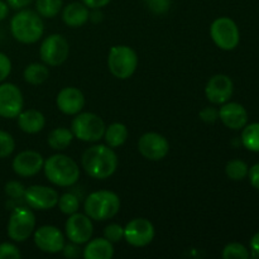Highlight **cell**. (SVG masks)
Instances as JSON below:
<instances>
[{
    "label": "cell",
    "mask_w": 259,
    "mask_h": 259,
    "mask_svg": "<svg viewBox=\"0 0 259 259\" xmlns=\"http://www.w3.org/2000/svg\"><path fill=\"white\" fill-rule=\"evenodd\" d=\"M82 167L93 179H108L116 171L118 157L111 147L98 144L88 148L82 154Z\"/></svg>",
    "instance_id": "obj_1"
},
{
    "label": "cell",
    "mask_w": 259,
    "mask_h": 259,
    "mask_svg": "<svg viewBox=\"0 0 259 259\" xmlns=\"http://www.w3.org/2000/svg\"><path fill=\"white\" fill-rule=\"evenodd\" d=\"M12 34L18 42L30 45L35 43L45 32V24L37 12L30 9H23L18 12L10 22Z\"/></svg>",
    "instance_id": "obj_2"
},
{
    "label": "cell",
    "mask_w": 259,
    "mask_h": 259,
    "mask_svg": "<svg viewBox=\"0 0 259 259\" xmlns=\"http://www.w3.org/2000/svg\"><path fill=\"white\" fill-rule=\"evenodd\" d=\"M48 181L56 186L68 187L75 185L80 177L77 163L65 154H53L43 164Z\"/></svg>",
    "instance_id": "obj_3"
},
{
    "label": "cell",
    "mask_w": 259,
    "mask_h": 259,
    "mask_svg": "<svg viewBox=\"0 0 259 259\" xmlns=\"http://www.w3.org/2000/svg\"><path fill=\"white\" fill-rule=\"evenodd\" d=\"M83 210L90 219L104 222L118 214L120 210V199L113 191H95L86 197Z\"/></svg>",
    "instance_id": "obj_4"
},
{
    "label": "cell",
    "mask_w": 259,
    "mask_h": 259,
    "mask_svg": "<svg viewBox=\"0 0 259 259\" xmlns=\"http://www.w3.org/2000/svg\"><path fill=\"white\" fill-rule=\"evenodd\" d=\"M108 66L110 72L116 78L125 80L136 72L138 56L136 51L128 46H115L109 52Z\"/></svg>",
    "instance_id": "obj_5"
},
{
    "label": "cell",
    "mask_w": 259,
    "mask_h": 259,
    "mask_svg": "<svg viewBox=\"0 0 259 259\" xmlns=\"http://www.w3.org/2000/svg\"><path fill=\"white\" fill-rule=\"evenodd\" d=\"M105 123L99 115L94 113L76 114L71 123V132L73 137L82 142H98L104 138Z\"/></svg>",
    "instance_id": "obj_6"
},
{
    "label": "cell",
    "mask_w": 259,
    "mask_h": 259,
    "mask_svg": "<svg viewBox=\"0 0 259 259\" xmlns=\"http://www.w3.org/2000/svg\"><path fill=\"white\" fill-rule=\"evenodd\" d=\"M210 34L215 45L224 51H233L239 45L240 33L237 23L228 17L215 19L210 27Z\"/></svg>",
    "instance_id": "obj_7"
},
{
    "label": "cell",
    "mask_w": 259,
    "mask_h": 259,
    "mask_svg": "<svg viewBox=\"0 0 259 259\" xmlns=\"http://www.w3.org/2000/svg\"><path fill=\"white\" fill-rule=\"evenodd\" d=\"M35 228V217L28 207L19 206L13 210L8 223V235L14 242H24Z\"/></svg>",
    "instance_id": "obj_8"
},
{
    "label": "cell",
    "mask_w": 259,
    "mask_h": 259,
    "mask_svg": "<svg viewBox=\"0 0 259 259\" xmlns=\"http://www.w3.org/2000/svg\"><path fill=\"white\" fill-rule=\"evenodd\" d=\"M70 53L68 42L60 34H51L40 45L39 55L47 66H60Z\"/></svg>",
    "instance_id": "obj_9"
},
{
    "label": "cell",
    "mask_w": 259,
    "mask_h": 259,
    "mask_svg": "<svg viewBox=\"0 0 259 259\" xmlns=\"http://www.w3.org/2000/svg\"><path fill=\"white\" fill-rule=\"evenodd\" d=\"M154 227L149 220L137 218L124 228V239L133 247H146L153 240Z\"/></svg>",
    "instance_id": "obj_10"
},
{
    "label": "cell",
    "mask_w": 259,
    "mask_h": 259,
    "mask_svg": "<svg viewBox=\"0 0 259 259\" xmlns=\"http://www.w3.org/2000/svg\"><path fill=\"white\" fill-rule=\"evenodd\" d=\"M22 91L13 83L0 85V116L7 119L17 118L23 109Z\"/></svg>",
    "instance_id": "obj_11"
},
{
    "label": "cell",
    "mask_w": 259,
    "mask_h": 259,
    "mask_svg": "<svg viewBox=\"0 0 259 259\" xmlns=\"http://www.w3.org/2000/svg\"><path fill=\"white\" fill-rule=\"evenodd\" d=\"M94 233V227L91 219L86 214H75L70 215L66 222V235L70 242L76 244H85L91 239Z\"/></svg>",
    "instance_id": "obj_12"
},
{
    "label": "cell",
    "mask_w": 259,
    "mask_h": 259,
    "mask_svg": "<svg viewBox=\"0 0 259 259\" xmlns=\"http://www.w3.org/2000/svg\"><path fill=\"white\" fill-rule=\"evenodd\" d=\"M23 199L28 204V206L35 210H50L53 209L58 204V192L52 187L39 186L34 185L25 189V194Z\"/></svg>",
    "instance_id": "obj_13"
},
{
    "label": "cell",
    "mask_w": 259,
    "mask_h": 259,
    "mask_svg": "<svg viewBox=\"0 0 259 259\" xmlns=\"http://www.w3.org/2000/svg\"><path fill=\"white\" fill-rule=\"evenodd\" d=\"M139 153L149 161H161L168 154L169 144L163 136L158 133H146L139 138Z\"/></svg>",
    "instance_id": "obj_14"
},
{
    "label": "cell",
    "mask_w": 259,
    "mask_h": 259,
    "mask_svg": "<svg viewBox=\"0 0 259 259\" xmlns=\"http://www.w3.org/2000/svg\"><path fill=\"white\" fill-rule=\"evenodd\" d=\"M33 240L38 249L46 253H51V254L62 252L63 247H65V237L60 229L52 227V225H45V227L38 228L35 230Z\"/></svg>",
    "instance_id": "obj_15"
},
{
    "label": "cell",
    "mask_w": 259,
    "mask_h": 259,
    "mask_svg": "<svg viewBox=\"0 0 259 259\" xmlns=\"http://www.w3.org/2000/svg\"><path fill=\"white\" fill-rule=\"evenodd\" d=\"M234 91V85L229 76L227 75H215L207 81L205 94L210 103L223 105L224 103L230 100Z\"/></svg>",
    "instance_id": "obj_16"
},
{
    "label": "cell",
    "mask_w": 259,
    "mask_h": 259,
    "mask_svg": "<svg viewBox=\"0 0 259 259\" xmlns=\"http://www.w3.org/2000/svg\"><path fill=\"white\" fill-rule=\"evenodd\" d=\"M45 159L42 154L35 151L20 152L13 159V171L22 177H30L37 175L43 168Z\"/></svg>",
    "instance_id": "obj_17"
},
{
    "label": "cell",
    "mask_w": 259,
    "mask_h": 259,
    "mask_svg": "<svg viewBox=\"0 0 259 259\" xmlns=\"http://www.w3.org/2000/svg\"><path fill=\"white\" fill-rule=\"evenodd\" d=\"M219 118L225 126L233 131L243 129L248 123V113L239 103H224L219 110Z\"/></svg>",
    "instance_id": "obj_18"
},
{
    "label": "cell",
    "mask_w": 259,
    "mask_h": 259,
    "mask_svg": "<svg viewBox=\"0 0 259 259\" xmlns=\"http://www.w3.org/2000/svg\"><path fill=\"white\" fill-rule=\"evenodd\" d=\"M56 103L63 114L76 115L85 106V96L78 89L65 88L58 93Z\"/></svg>",
    "instance_id": "obj_19"
},
{
    "label": "cell",
    "mask_w": 259,
    "mask_h": 259,
    "mask_svg": "<svg viewBox=\"0 0 259 259\" xmlns=\"http://www.w3.org/2000/svg\"><path fill=\"white\" fill-rule=\"evenodd\" d=\"M62 19L68 27L78 28L90 19V12L83 3H71L63 9Z\"/></svg>",
    "instance_id": "obj_20"
},
{
    "label": "cell",
    "mask_w": 259,
    "mask_h": 259,
    "mask_svg": "<svg viewBox=\"0 0 259 259\" xmlns=\"http://www.w3.org/2000/svg\"><path fill=\"white\" fill-rule=\"evenodd\" d=\"M18 125L24 133L35 134L45 128V115L40 111L34 110V109L20 111V114L18 115Z\"/></svg>",
    "instance_id": "obj_21"
},
{
    "label": "cell",
    "mask_w": 259,
    "mask_h": 259,
    "mask_svg": "<svg viewBox=\"0 0 259 259\" xmlns=\"http://www.w3.org/2000/svg\"><path fill=\"white\" fill-rule=\"evenodd\" d=\"M85 259H110L114 255L113 243L105 238H96L90 240L82 253Z\"/></svg>",
    "instance_id": "obj_22"
},
{
    "label": "cell",
    "mask_w": 259,
    "mask_h": 259,
    "mask_svg": "<svg viewBox=\"0 0 259 259\" xmlns=\"http://www.w3.org/2000/svg\"><path fill=\"white\" fill-rule=\"evenodd\" d=\"M104 138H105L106 144L109 147L116 148V147H120L121 144L125 143L126 138H128V129L124 124L113 123L105 129Z\"/></svg>",
    "instance_id": "obj_23"
},
{
    "label": "cell",
    "mask_w": 259,
    "mask_h": 259,
    "mask_svg": "<svg viewBox=\"0 0 259 259\" xmlns=\"http://www.w3.org/2000/svg\"><path fill=\"white\" fill-rule=\"evenodd\" d=\"M75 138L72 134V132L67 128H56L48 136V144L52 149L56 151H63V149L67 148L71 144L72 139Z\"/></svg>",
    "instance_id": "obj_24"
},
{
    "label": "cell",
    "mask_w": 259,
    "mask_h": 259,
    "mask_svg": "<svg viewBox=\"0 0 259 259\" xmlns=\"http://www.w3.org/2000/svg\"><path fill=\"white\" fill-rule=\"evenodd\" d=\"M50 76L47 66L42 63H30L24 70V80L32 85H40L47 81Z\"/></svg>",
    "instance_id": "obj_25"
},
{
    "label": "cell",
    "mask_w": 259,
    "mask_h": 259,
    "mask_svg": "<svg viewBox=\"0 0 259 259\" xmlns=\"http://www.w3.org/2000/svg\"><path fill=\"white\" fill-rule=\"evenodd\" d=\"M242 143L248 151L259 152V123L248 124L243 128Z\"/></svg>",
    "instance_id": "obj_26"
},
{
    "label": "cell",
    "mask_w": 259,
    "mask_h": 259,
    "mask_svg": "<svg viewBox=\"0 0 259 259\" xmlns=\"http://www.w3.org/2000/svg\"><path fill=\"white\" fill-rule=\"evenodd\" d=\"M249 167L242 159H233L227 163L225 167V174L233 181H242L248 176Z\"/></svg>",
    "instance_id": "obj_27"
},
{
    "label": "cell",
    "mask_w": 259,
    "mask_h": 259,
    "mask_svg": "<svg viewBox=\"0 0 259 259\" xmlns=\"http://www.w3.org/2000/svg\"><path fill=\"white\" fill-rule=\"evenodd\" d=\"M62 8V0H37L35 9L40 17L53 18L60 13Z\"/></svg>",
    "instance_id": "obj_28"
},
{
    "label": "cell",
    "mask_w": 259,
    "mask_h": 259,
    "mask_svg": "<svg viewBox=\"0 0 259 259\" xmlns=\"http://www.w3.org/2000/svg\"><path fill=\"white\" fill-rule=\"evenodd\" d=\"M78 206H80V201H78V197L76 195L67 192V194H63L62 196L58 199V207H60L61 211L66 215H72L75 212H77Z\"/></svg>",
    "instance_id": "obj_29"
},
{
    "label": "cell",
    "mask_w": 259,
    "mask_h": 259,
    "mask_svg": "<svg viewBox=\"0 0 259 259\" xmlns=\"http://www.w3.org/2000/svg\"><path fill=\"white\" fill-rule=\"evenodd\" d=\"M249 257V250L240 243H229L223 250L224 259H248Z\"/></svg>",
    "instance_id": "obj_30"
},
{
    "label": "cell",
    "mask_w": 259,
    "mask_h": 259,
    "mask_svg": "<svg viewBox=\"0 0 259 259\" xmlns=\"http://www.w3.org/2000/svg\"><path fill=\"white\" fill-rule=\"evenodd\" d=\"M15 148L14 138L8 132L0 131V158L10 156Z\"/></svg>",
    "instance_id": "obj_31"
},
{
    "label": "cell",
    "mask_w": 259,
    "mask_h": 259,
    "mask_svg": "<svg viewBox=\"0 0 259 259\" xmlns=\"http://www.w3.org/2000/svg\"><path fill=\"white\" fill-rule=\"evenodd\" d=\"M146 7L154 14H164L171 8V0H143Z\"/></svg>",
    "instance_id": "obj_32"
},
{
    "label": "cell",
    "mask_w": 259,
    "mask_h": 259,
    "mask_svg": "<svg viewBox=\"0 0 259 259\" xmlns=\"http://www.w3.org/2000/svg\"><path fill=\"white\" fill-rule=\"evenodd\" d=\"M104 238L110 243H118L124 238V228L119 224H110L104 230Z\"/></svg>",
    "instance_id": "obj_33"
},
{
    "label": "cell",
    "mask_w": 259,
    "mask_h": 259,
    "mask_svg": "<svg viewBox=\"0 0 259 259\" xmlns=\"http://www.w3.org/2000/svg\"><path fill=\"white\" fill-rule=\"evenodd\" d=\"M5 194L14 200L22 199V197H24L25 187L20 182L10 181L5 185Z\"/></svg>",
    "instance_id": "obj_34"
},
{
    "label": "cell",
    "mask_w": 259,
    "mask_h": 259,
    "mask_svg": "<svg viewBox=\"0 0 259 259\" xmlns=\"http://www.w3.org/2000/svg\"><path fill=\"white\" fill-rule=\"evenodd\" d=\"M22 253L12 243H3L0 244V259H19Z\"/></svg>",
    "instance_id": "obj_35"
},
{
    "label": "cell",
    "mask_w": 259,
    "mask_h": 259,
    "mask_svg": "<svg viewBox=\"0 0 259 259\" xmlns=\"http://www.w3.org/2000/svg\"><path fill=\"white\" fill-rule=\"evenodd\" d=\"M200 119H201L202 121H205V123H215V121L219 119V110H217L215 108L207 106V108L202 109V110L200 111Z\"/></svg>",
    "instance_id": "obj_36"
},
{
    "label": "cell",
    "mask_w": 259,
    "mask_h": 259,
    "mask_svg": "<svg viewBox=\"0 0 259 259\" xmlns=\"http://www.w3.org/2000/svg\"><path fill=\"white\" fill-rule=\"evenodd\" d=\"M10 71H12V62L9 57L4 53H0V82L9 76Z\"/></svg>",
    "instance_id": "obj_37"
},
{
    "label": "cell",
    "mask_w": 259,
    "mask_h": 259,
    "mask_svg": "<svg viewBox=\"0 0 259 259\" xmlns=\"http://www.w3.org/2000/svg\"><path fill=\"white\" fill-rule=\"evenodd\" d=\"M62 252H63V255H65L66 258H70V259L78 258L81 255L78 244H76V243H72V242H71V244H67V245L65 244Z\"/></svg>",
    "instance_id": "obj_38"
},
{
    "label": "cell",
    "mask_w": 259,
    "mask_h": 259,
    "mask_svg": "<svg viewBox=\"0 0 259 259\" xmlns=\"http://www.w3.org/2000/svg\"><path fill=\"white\" fill-rule=\"evenodd\" d=\"M248 177H249L250 185L259 191V163L253 164L250 167L249 171H248Z\"/></svg>",
    "instance_id": "obj_39"
},
{
    "label": "cell",
    "mask_w": 259,
    "mask_h": 259,
    "mask_svg": "<svg viewBox=\"0 0 259 259\" xmlns=\"http://www.w3.org/2000/svg\"><path fill=\"white\" fill-rule=\"evenodd\" d=\"M110 2L111 0H82V3L89 9H100V8L108 5Z\"/></svg>",
    "instance_id": "obj_40"
},
{
    "label": "cell",
    "mask_w": 259,
    "mask_h": 259,
    "mask_svg": "<svg viewBox=\"0 0 259 259\" xmlns=\"http://www.w3.org/2000/svg\"><path fill=\"white\" fill-rule=\"evenodd\" d=\"M250 257L259 258V232L255 233L250 239Z\"/></svg>",
    "instance_id": "obj_41"
},
{
    "label": "cell",
    "mask_w": 259,
    "mask_h": 259,
    "mask_svg": "<svg viewBox=\"0 0 259 259\" xmlns=\"http://www.w3.org/2000/svg\"><path fill=\"white\" fill-rule=\"evenodd\" d=\"M8 5L13 9H23V8L28 7L33 0H7Z\"/></svg>",
    "instance_id": "obj_42"
},
{
    "label": "cell",
    "mask_w": 259,
    "mask_h": 259,
    "mask_svg": "<svg viewBox=\"0 0 259 259\" xmlns=\"http://www.w3.org/2000/svg\"><path fill=\"white\" fill-rule=\"evenodd\" d=\"M8 14H9V8H8V4L0 0V22L4 20L5 18L8 17Z\"/></svg>",
    "instance_id": "obj_43"
}]
</instances>
